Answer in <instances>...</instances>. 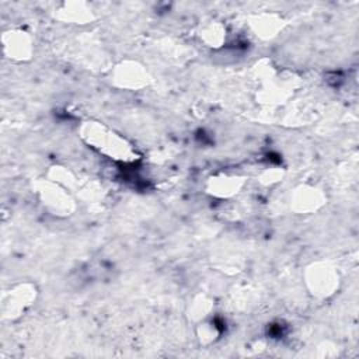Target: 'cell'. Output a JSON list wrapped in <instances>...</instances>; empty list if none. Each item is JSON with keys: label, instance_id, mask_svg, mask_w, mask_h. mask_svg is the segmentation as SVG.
<instances>
[{"label": "cell", "instance_id": "cell-9", "mask_svg": "<svg viewBox=\"0 0 359 359\" xmlns=\"http://www.w3.org/2000/svg\"><path fill=\"white\" fill-rule=\"evenodd\" d=\"M201 39L209 46H220V43L226 39V28L217 22L212 21L201 28Z\"/></svg>", "mask_w": 359, "mask_h": 359}, {"label": "cell", "instance_id": "cell-5", "mask_svg": "<svg viewBox=\"0 0 359 359\" xmlns=\"http://www.w3.org/2000/svg\"><path fill=\"white\" fill-rule=\"evenodd\" d=\"M35 286L31 283H21L10 290L8 297L4 299L3 302V313L10 316L11 318L14 316H20L21 313L25 311L27 307L32 304L35 300Z\"/></svg>", "mask_w": 359, "mask_h": 359}, {"label": "cell", "instance_id": "cell-6", "mask_svg": "<svg viewBox=\"0 0 359 359\" xmlns=\"http://www.w3.org/2000/svg\"><path fill=\"white\" fill-rule=\"evenodd\" d=\"M114 81L123 88H140L147 84V73L135 62H122L114 72Z\"/></svg>", "mask_w": 359, "mask_h": 359}, {"label": "cell", "instance_id": "cell-2", "mask_svg": "<svg viewBox=\"0 0 359 359\" xmlns=\"http://www.w3.org/2000/svg\"><path fill=\"white\" fill-rule=\"evenodd\" d=\"M304 282L309 292L318 299L332 296L341 283V276L337 268L328 262H313L304 271Z\"/></svg>", "mask_w": 359, "mask_h": 359}, {"label": "cell", "instance_id": "cell-4", "mask_svg": "<svg viewBox=\"0 0 359 359\" xmlns=\"http://www.w3.org/2000/svg\"><path fill=\"white\" fill-rule=\"evenodd\" d=\"M3 49L14 60L29 59L34 49L32 38L22 29H11L3 35Z\"/></svg>", "mask_w": 359, "mask_h": 359}, {"label": "cell", "instance_id": "cell-8", "mask_svg": "<svg viewBox=\"0 0 359 359\" xmlns=\"http://www.w3.org/2000/svg\"><path fill=\"white\" fill-rule=\"evenodd\" d=\"M290 203H293V208L297 212L316 210L318 206L323 205V195L316 188L300 187L293 194Z\"/></svg>", "mask_w": 359, "mask_h": 359}, {"label": "cell", "instance_id": "cell-7", "mask_svg": "<svg viewBox=\"0 0 359 359\" xmlns=\"http://www.w3.org/2000/svg\"><path fill=\"white\" fill-rule=\"evenodd\" d=\"M244 184V180L240 175H230V174H220L209 181V192L215 196L229 198L236 195Z\"/></svg>", "mask_w": 359, "mask_h": 359}, {"label": "cell", "instance_id": "cell-3", "mask_svg": "<svg viewBox=\"0 0 359 359\" xmlns=\"http://www.w3.org/2000/svg\"><path fill=\"white\" fill-rule=\"evenodd\" d=\"M39 199L43 206L53 215L67 216L74 209L72 196L67 194L62 185L53 181H45V184L38 189Z\"/></svg>", "mask_w": 359, "mask_h": 359}, {"label": "cell", "instance_id": "cell-1", "mask_svg": "<svg viewBox=\"0 0 359 359\" xmlns=\"http://www.w3.org/2000/svg\"><path fill=\"white\" fill-rule=\"evenodd\" d=\"M83 139L98 153L107 156L108 158L132 163L137 158L135 147L119 133L114 132L108 126L100 122H87L81 128Z\"/></svg>", "mask_w": 359, "mask_h": 359}, {"label": "cell", "instance_id": "cell-10", "mask_svg": "<svg viewBox=\"0 0 359 359\" xmlns=\"http://www.w3.org/2000/svg\"><path fill=\"white\" fill-rule=\"evenodd\" d=\"M65 17V20L72 21L74 24H83L93 20L91 10L86 8L81 3H73V4H65V8L60 11Z\"/></svg>", "mask_w": 359, "mask_h": 359}]
</instances>
